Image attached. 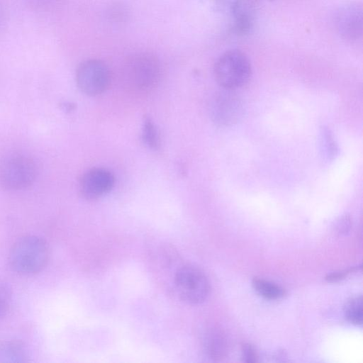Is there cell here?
Masks as SVG:
<instances>
[{"label": "cell", "instance_id": "cell-1", "mask_svg": "<svg viewBox=\"0 0 363 363\" xmlns=\"http://www.w3.org/2000/svg\"><path fill=\"white\" fill-rule=\"evenodd\" d=\"M161 76L159 60L153 55L141 52L130 57L123 69V79L128 91L143 95L150 92Z\"/></svg>", "mask_w": 363, "mask_h": 363}, {"label": "cell", "instance_id": "cell-2", "mask_svg": "<svg viewBox=\"0 0 363 363\" xmlns=\"http://www.w3.org/2000/svg\"><path fill=\"white\" fill-rule=\"evenodd\" d=\"M49 258L46 242L37 236L23 237L12 247L9 254V264L12 269L19 274H32L42 271Z\"/></svg>", "mask_w": 363, "mask_h": 363}, {"label": "cell", "instance_id": "cell-3", "mask_svg": "<svg viewBox=\"0 0 363 363\" xmlns=\"http://www.w3.org/2000/svg\"><path fill=\"white\" fill-rule=\"evenodd\" d=\"M213 74L217 83L227 90H235L248 83L252 75L249 58L242 51L231 49L216 61Z\"/></svg>", "mask_w": 363, "mask_h": 363}, {"label": "cell", "instance_id": "cell-4", "mask_svg": "<svg viewBox=\"0 0 363 363\" xmlns=\"http://www.w3.org/2000/svg\"><path fill=\"white\" fill-rule=\"evenodd\" d=\"M37 174V166L31 158L19 155L11 156L0 166V184L6 189H22L33 184Z\"/></svg>", "mask_w": 363, "mask_h": 363}, {"label": "cell", "instance_id": "cell-5", "mask_svg": "<svg viewBox=\"0 0 363 363\" xmlns=\"http://www.w3.org/2000/svg\"><path fill=\"white\" fill-rule=\"evenodd\" d=\"M174 284L179 297L191 304L202 303L210 291L209 282L204 273L191 265L183 266L177 271Z\"/></svg>", "mask_w": 363, "mask_h": 363}, {"label": "cell", "instance_id": "cell-6", "mask_svg": "<svg viewBox=\"0 0 363 363\" xmlns=\"http://www.w3.org/2000/svg\"><path fill=\"white\" fill-rule=\"evenodd\" d=\"M75 77L79 89L91 96L106 91L111 81L109 67L99 59H89L81 62L76 70Z\"/></svg>", "mask_w": 363, "mask_h": 363}, {"label": "cell", "instance_id": "cell-7", "mask_svg": "<svg viewBox=\"0 0 363 363\" xmlns=\"http://www.w3.org/2000/svg\"><path fill=\"white\" fill-rule=\"evenodd\" d=\"M241 100L232 90L216 93L210 103L212 121L218 125L228 126L237 123L242 116Z\"/></svg>", "mask_w": 363, "mask_h": 363}, {"label": "cell", "instance_id": "cell-8", "mask_svg": "<svg viewBox=\"0 0 363 363\" xmlns=\"http://www.w3.org/2000/svg\"><path fill=\"white\" fill-rule=\"evenodd\" d=\"M362 4L347 3L336 12L335 25L339 35L347 41L357 42L362 37Z\"/></svg>", "mask_w": 363, "mask_h": 363}, {"label": "cell", "instance_id": "cell-9", "mask_svg": "<svg viewBox=\"0 0 363 363\" xmlns=\"http://www.w3.org/2000/svg\"><path fill=\"white\" fill-rule=\"evenodd\" d=\"M115 177L104 168H92L85 172L79 183V192L86 200H95L108 194L113 187Z\"/></svg>", "mask_w": 363, "mask_h": 363}, {"label": "cell", "instance_id": "cell-10", "mask_svg": "<svg viewBox=\"0 0 363 363\" xmlns=\"http://www.w3.org/2000/svg\"><path fill=\"white\" fill-rule=\"evenodd\" d=\"M233 18V30L237 35H245L252 28L254 12L250 0H227Z\"/></svg>", "mask_w": 363, "mask_h": 363}, {"label": "cell", "instance_id": "cell-11", "mask_svg": "<svg viewBox=\"0 0 363 363\" xmlns=\"http://www.w3.org/2000/svg\"><path fill=\"white\" fill-rule=\"evenodd\" d=\"M203 347L206 354L213 360L218 361L225 358L228 352V340L220 329L211 328L204 335Z\"/></svg>", "mask_w": 363, "mask_h": 363}, {"label": "cell", "instance_id": "cell-12", "mask_svg": "<svg viewBox=\"0 0 363 363\" xmlns=\"http://www.w3.org/2000/svg\"><path fill=\"white\" fill-rule=\"evenodd\" d=\"M27 353L23 345L17 341H6L0 344L1 362H24Z\"/></svg>", "mask_w": 363, "mask_h": 363}, {"label": "cell", "instance_id": "cell-13", "mask_svg": "<svg viewBox=\"0 0 363 363\" xmlns=\"http://www.w3.org/2000/svg\"><path fill=\"white\" fill-rule=\"evenodd\" d=\"M252 284L260 296L267 299H280L286 294V289L282 286L261 278H254Z\"/></svg>", "mask_w": 363, "mask_h": 363}, {"label": "cell", "instance_id": "cell-14", "mask_svg": "<svg viewBox=\"0 0 363 363\" xmlns=\"http://www.w3.org/2000/svg\"><path fill=\"white\" fill-rule=\"evenodd\" d=\"M362 296L349 299L345 305L344 313L346 319L353 325H361L363 319Z\"/></svg>", "mask_w": 363, "mask_h": 363}, {"label": "cell", "instance_id": "cell-15", "mask_svg": "<svg viewBox=\"0 0 363 363\" xmlns=\"http://www.w3.org/2000/svg\"><path fill=\"white\" fill-rule=\"evenodd\" d=\"M143 139L144 143L151 149L157 150L160 147V137L157 130L148 117H145L143 125Z\"/></svg>", "mask_w": 363, "mask_h": 363}, {"label": "cell", "instance_id": "cell-16", "mask_svg": "<svg viewBox=\"0 0 363 363\" xmlns=\"http://www.w3.org/2000/svg\"><path fill=\"white\" fill-rule=\"evenodd\" d=\"M11 302V292L4 284H0V318L9 311Z\"/></svg>", "mask_w": 363, "mask_h": 363}, {"label": "cell", "instance_id": "cell-17", "mask_svg": "<svg viewBox=\"0 0 363 363\" xmlns=\"http://www.w3.org/2000/svg\"><path fill=\"white\" fill-rule=\"evenodd\" d=\"M242 358L244 362L255 363L258 362V354L255 348L249 343H243L241 346Z\"/></svg>", "mask_w": 363, "mask_h": 363}, {"label": "cell", "instance_id": "cell-18", "mask_svg": "<svg viewBox=\"0 0 363 363\" xmlns=\"http://www.w3.org/2000/svg\"><path fill=\"white\" fill-rule=\"evenodd\" d=\"M360 268L361 267L359 266L358 267H354L348 270L333 272L325 277V280L328 282H336L340 281L345 279L348 274L352 272H356L357 270H358V269Z\"/></svg>", "mask_w": 363, "mask_h": 363}, {"label": "cell", "instance_id": "cell-19", "mask_svg": "<svg viewBox=\"0 0 363 363\" xmlns=\"http://www.w3.org/2000/svg\"><path fill=\"white\" fill-rule=\"evenodd\" d=\"M352 222L349 216L345 215L340 218L337 222V229L338 233L341 234H346L351 228Z\"/></svg>", "mask_w": 363, "mask_h": 363}]
</instances>
